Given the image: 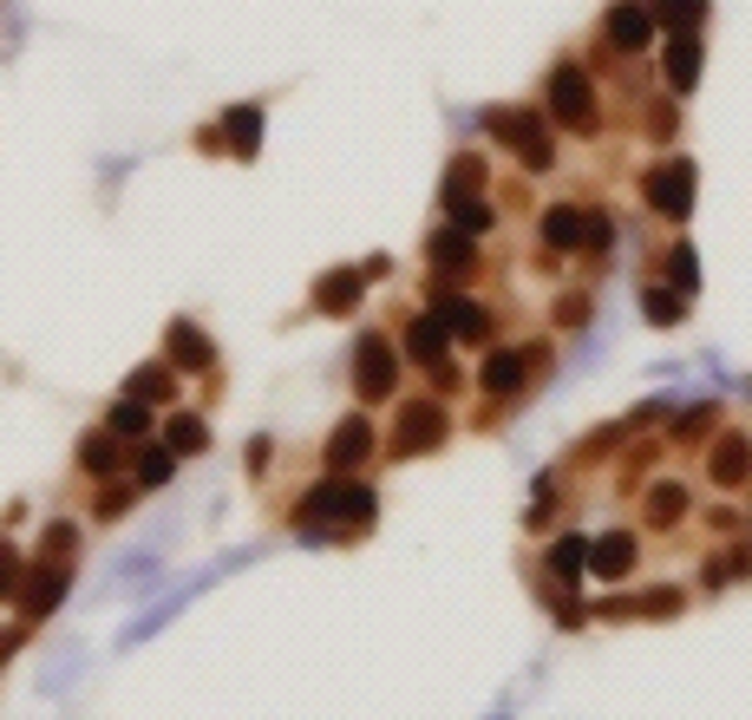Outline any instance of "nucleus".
Here are the masks:
<instances>
[{
  "label": "nucleus",
  "mask_w": 752,
  "mask_h": 720,
  "mask_svg": "<svg viewBox=\"0 0 752 720\" xmlns=\"http://www.w3.org/2000/svg\"><path fill=\"white\" fill-rule=\"evenodd\" d=\"M373 517V492L360 485V479H328V485H315L308 498L295 504V524H328V531H360Z\"/></svg>",
  "instance_id": "nucleus-1"
},
{
  "label": "nucleus",
  "mask_w": 752,
  "mask_h": 720,
  "mask_svg": "<svg viewBox=\"0 0 752 720\" xmlns=\"http://www.w3.org/2000/svg\"><path fill=\"white\" fill-rule=\"evenodd\" d=\"M549 119L563 132H596V85L583 66H556L549 72Z\"/></svg>",
  "instance_id": "nucleus-2"
},
{
  "label": "nucleus",
  "mask_w": 752,
  "mask_h": 720,
  "mask_svg": "<svg viewBox=\"0 0 752 720\" xmlns=\"http://www.w3.org/2000/svg\"><path fill=\"white\" fill-rule=\"evenodd\" d=\"M484 125L511 144L530 171H549V157H556V151H549V132H544V119H537V112H524V105H497V112H484Z\"/></svg>",
  "instance_id": "nucleus-3"
},
{
  "label": "nucleus",
  "mask_w": 752,
  "mask_h": 720,
  "mask_svg": "<svg viewBox=\"0 0 752 720\" xmlns=\"http://www.w3.org/2000/svg\"><path fill=\"white\" fill-rule=\"evenodd\" d=\"M641 197H648V210H661L668 223L693 216V164H687V157H668V164H655V171L641 177Z\"/></svg>",
  "instance_id": "nucleus-4"
},
{
  "label": "nucleus",
  "mask_w": 752,
  "mask_h": 720,
  "mask_svg": "<svg viewBox=\"0 0 752 720\" xmlns=\"http://www.w3.org/2000/svg\"><path fill=\"white\" fill-rule=\"evenodd\" d=\"M393 380H400L393 348H387L380 335H360V348H353V393H360V400H387Z\"/></svg>",
  "instance_id": "nucleus-5"
},
{
  "label": "nucleus",
  "mask_w": 752,
  "mask_h": 720,
  "mask_svg": "<svg viewBox=\"0 0 752 720\" xmlns=\"http://www.w3.org/2000/svg\"><path fill=\"white\" fill-rule=\"evenodd\" d=\"M439 439H445V413H439L432 400H406L400 420H393V452H400V459H419V452H432Z\"/></svg>",
  "instance_id": "nucleus-6"
},
{
  "label": "nucleus",
  "mask_w": 752,
  "mask_h": 720,
  "mask_svg": "<svg viewBox=\"0 0 752 720\" xmlns=\"http://www.w3.org/2000/svg\"><path fill=\"white\" fill-rule=\"evenodd\" d=\"M445 348H452V328L425 308V315H412V328H406V354L425 367V373H439V380H452V367H445Z\"/></svg>",
  "instance_id": "nucleus-7"
},
{
  "label": "nucleus",
  "mask_w": 752,
  "mask_h": 720,
  "mask_svg": "<svg viewBox=\"0 0 752 720\" xmlns=\"http://www.w3.org/2000/svg\"><path fill=\"white\" fill-rule=\"evenodd\" d=\"M530 360H537V354H524V348H497V354H484L478 387H484V393H497V400H517L524 380H530Z\"/></svg>",
  "instance_id": "nucleus-8"
},
{
  "label": "nucleus",
  "mask_w": 752,
  "mask_h": 720,
  "mask_svg": "<svg viewBox=\"0 0 752 720\" xmlns=\"http://www.w3.org/2000/svg\"><path fill=\"white\" fill-rule=\"evenodd\" d=\"M472 243H478V236H465L459 223H452V229H432V236H425V263H432L439 276H472V263H478Z\"/></svg>",
  "instance_id": "nucleus-9"
},
{
  "label": "nucleus",
  "mask_w": 752,
  "mask_h": 720,
  "mask_svg": "<svg viewBox=\"0 0 752 720\" xmlns=\"http://www.w3.org/2000/svg\"><path fill=\"white\" fill-rule=\"evenodd\" d=\"M648 40H655L648 0H616V7H609V47H616V53H641Z\"/></svg>",
  "instance_id": "nucleus-10"
},
{
  "label": "nucleus",
  "mask_w": 752,
  "mask_h": 720,
  "mask_svg": "<svg viewBox=\"0 0 752 720\" xmlns=\"http://www.w3.org/2000/svg\"><path fill=\"white\" fill-rule=\"evenodd\" d=\"M432 315L452 328V341H484L491 335V308L465 301V295H432Z\"/></svg>",
  "instance_id": "nucleus-11"
},
{
  "label": "nucleus",
  "mask_w": 752,
  "mask_h": 720,
  "mask_svg": "<svg viewBox=\"0 0 752 720\" xmlns=\"http://www.w3.org/2000/svg\"><path fill=\"white\" fill-rule=\"evenodd\" d=\"M164 360H171L177 373H204V367H216V348L204 341V328L171 321V335H164Z\"/></svg>",
  "instance_id": "nucleus-12"
},
{
  "label": "nucleus",
  "mask_w": 752,
  "mask_h": 720,
  "mask_svg": "<svg viewBox=\"0 0 752 720\" xmlns=\"http://www.w3.org/2000/svg\"><path fill=\"white\" fill-rule=\"evenodd\" d=\"M537 236H544L549 249H589V210H576V204H549L544 223H537Z\"/></svg>",
  "instance_id": "nucleus-13"
},
{
  "label": "nucleus",
  "mask_w": 752,
  "mask_h": 720,
  "mask_svg": "<svg viewBox=\"0 0 752 720\" xmlns=\"http://www.w3.org/2000/svg\"><path fill=\"white\" fill-rule=\"evenodd\" d=\"M367 452H373V426L353 413V420H341L334 439H328V472H353V465H367Z\"/></svg>",
  "instance_id": "nucleus-14"
},
{
  "label": "nucleus",
  "mask_w": 752,
  "mask_h": 720,
  "mask_svg": "<svg viewBox=\"0 0 752 720\" xmlns=\"http://www.w3.org/2000/svg\"><path fill=\"white\" fill-rule=\"evenodd\" d=\"M707 472H713V485H746V472H752V439L746 432H720Z\"/></svg>",
  "instance_id": "nucleus-15"
},
{
  "label": "nucleus",
  "mask_w": 752,
  "mask_h": 720,
  "mask_svg": "<svg viewBox=\"0 0 752 720\" xmlns=\"http://www.w3.org/2000/svg\"><path fill=\"white\" fill-rule=\"evenodd\" d=\"M628 570H635V537H628V531H609V537L589 544V576L616 583V576H628Z\"/></svg>",
  "instance_id": "nucleus-16"
},
{
  "label": "nucleus",
  "mask_w": 752,
  "mask_h": 720,
  "mask_svg": "<svg viewBox=\"0 0 752 720\" xmlns=\"http://www.w3.org/2000/svg\"><path fill=\"white\" fill-rule=\"evenodd\" d=\"M360 295H367V282H360L353 269H334V276H321V288H315V308H321V315H353Z\"/></svg>",
  "instance_id": "nucleus-17"
},
{
  "label": "nucleus",
  "mask_w": 752,
  "mask_h": 720,
  "mask_svg": "<svg viewBox=\"0 0 752 720\" xmlns=\"http://www.w3.org/2000/svg\"><path fill=\"white\" fill-rule=\"evenodd\" d=\"M66 570H72V564H53V557H47L40 570L27 576V609H33V616L60 609V596H66Z\"/></svg>",
  "instance_id": "nucleus-18"
},
{
  "label": "nucleus",
  "mask_w": 752,
  "mask_h": 720,
  "mask_svg": "<svg viewBox=\"0 0 752 720\" xmlns=\"http://www.w3.org/2000/svg\"><path fill=\"white\" fill-rule=\"evenodd\" d=\"M693 85H700V40L674 33V47H668V92H693Z\"/></svg>",
  "instance_id": "nucleus-19"
},
{
  "label": "nucleus",
  "mask_w": 752,
  "mask_h": 720,
  "mask_svg": "<svg viewBox=\"0 0 752 720\" xmlns=\"http://www.w3.org/2000/svg\"><path fill=\"white\" fill-rule=\"evenodd\" d=\"M125 387H132V400H144V407H151V400H171V393H177V367H171V360H151V367H137Z\"/></svg>",
  "instance_id": "nucleus-20"
},
{
  "label": "nucleus",
  "mask_w": 752,
  "mask_h": 720,
  "mask_svg": "<svg viewBox=\"0 0 752 720\" xmlns=\"http://www.w3.org/2000/svg\"><path fill=\"white\" fill-rule=\"evenodd\" d=\"M223 138H229L236 157H256V144H262V112H256V105H236V112L223 119Z\"/></svg>",
  "instance_id": "nucleus-21"
},
{
  "label": "nucleus",
  "mask_w": 752,
  "mask_h": 720,
  "mask_svg": "<svg viewBox=\"0 0 752 720\" xmlns=\"http://www.w3.org/2000/svg\"><path fill=\"white\" fill-rule=\"evenodd\" d=\"M641 517H648L655 531H674V524L687 517V492H681V485H655L648 504H641Z\"/></svg>",
  "instance_id": "nucleus-22"
},
{
  "label": "nucleus",
  "mask_w": 752,
  "mask_h": 720,
  "mask_svg": "<svg viewBox=\"0 0 752 720\" xmlns=\"http://www.w3.org/2000/svg\"><path fill=\"white\" fill-rule=\"evenodd\" d=\"M549 570L563 576V583L589 576V544H583V537H556V544H549Z\"/></svg>",
  "instance_id": "nucleus-23"
},
{
  "label": "nucleus",
  "mask_w": 752,
  "mask_h": 720,
  "mask_svg": "<svg viewBox=\"0 0 752 720\" xmlns=\"http://www.w3.org/2000/svg\"><path fill=\"white\" fill-rule=\"evenodd\" d=\"M648 13H655V27L693 33V27H700V13H707V0H648Z\"/></svg>",
  "instance_id": "nucleus-24"
},
{
  "label": "nucleus",
  "mask_w": 752,
  "mask_h": 720,
  "mask_svg": "<svg viewBox=\"0 0 752 720\" xmlns=\"http://www.w3.org/2000/svg\"><path fill=\"white\" fill-rule=\"evenodd\" d=\"M641 315H648V321H661V328H674V321L687 315L681 288H674V282H668V288H641Z\"/></svg>",
  "instance_id": "nucleus-25"
},
{
  "label": "nucleus",
  "mask_w": 752,
  "mask_h": 720,
  "mask_svg": "<svg viewBox=\"0 0 752 720\" xmlns=\"http://www.w3.org/2000/svg\"><path fill=\"white\" fill-rule=\"evenodd\" d=\"M484 157L478 151H465V157H452V177H445V197H472V191H484Z\"/></svg>",
  "instance_id": "nucleus-26"
},
{
  "label": "nucleus",
  "mask_w": 752,
  "mask_h": 720,
  "mask_svg": "<svg viewBox=\"0 0 752 720\" xmlns=\"http://www.w3.org/2000/svg\"><path fill=\"white\" fill-rule=\"evenodd\" d=\"M445 204H452V223H459L465 236H491L497 216H491V204H484L478 191H472V197H445Z\"/></svg>",
  "instance_id": "nucleus-27"
},
{
  "label": "nucleus",
  "mask_w": 752,
  "mask_h": 720,
  "mask_svg": "<svg viewBox=\"0 0 752 720\" xmlns=\"http://www.w3.org/2000/svg\"><path fill=\"white\" fill-rule=\"evenodd\" d=\"M164 445H171V452L184 459V452H204V445H209V432H204V420H197V413H177V420L164 426Z\"/></svg>",
  "instance_id": "nucleus-28"
},
{
  "label": "nucleus",
  "mask_w": 752,
  "mask_h": 720,
  "mask_svg": "<svg viewBox=\"0 0 752 720\" xmlns=\"http://www.w3.org/2000/svg\"><path fill=\"white\" fill-rule=\"evenodd\" d=\"M79 465H85L92 479H105V472L119 465V439H112V432H92V439L79 445Z\"/></svg>",
  "instance_id": "nucleus-29"
},
{
  "label": "nucleus",
  "mask_w": 752,
  "mask_h": 720,
  "mask_svg": "<svg viewBox=\"0 0 752 720\" xmlns=\"http://www.w3.org/2000/svg\"><path fill=\"white\" fill-rule=\"evenodd\" d=\"M112 432H132V439H144V432H151V407H144V400H132V393H125V400H119V407H112Z\"/></svg>",
  "instance_id": "nucleus-30"
},
{
  "label": "nucleus",
  "mask_w": 752,
  "mask_h": 720,
  "mask_svg": "<svg viewBox=\"0 0 752 720\" xmlns=\"http://www.w3.org/2000/svg\"><path fill=\"white\" fill-rule=\"evenodd\" d=\"M171 472H177V452H171V445H151V452H144V465H137V485L151 492V485H164Z\"/></svg>",
  "instance_id": "nucleus-31"
},
{
  "label": "nucleus",
  "mask_w": 752,
  "mask_h": 720,
  "mask_svg": "<svg viewBox=\"0 0 752 720\" xmlns=\"http://www.w3.org/2000/svg\"><path fill=\"white\" fill-rule=\"evenodd\" d=\"M668 282L681 288V295H693V288H700V263H693V249H687V243H674V256H668Z\"/></svg>",
  "instance_id": "nucleus-32"
},
{
  "label": "nucleus",
  "mask_w": 752,
  "mask_h": 720,
  "mask_svg": "<svg viewBox=\"0 0 752 720\" xmlns=\"http://www.w3.org/2000/svg\"><path fill=\"white\" fill-rule=\"evenodd\" d=\"M72 544H79L72 524H53V531H47V557H53V564H72Z\"/></svg>",
  "instance_id": "nucleus-33"
},
{
  "label": "nucleus",
  "mask_w": 752,
  "mask_h": 720,
  "mask_svg": "<svg viewBox=\"0 0 752 720\" xmlns=\"http://www.w3.org/2000/svg\"><path fill=\"white\" fill-rule=\"evenodd\" d=\"M556 321H563V328L589 321V295H583V288H576V295H563V301H556Z\"/></svg>",
  "instance_id": "nucleus-34"
},
{
  "label": "nucleus",
  "mask_w": 752,
  "mask_h": 720,
  "mask_svg": "<svg viewBox=\"0 0 752 720\" xmlns=\"http://www.w3.org/2000/svg\"><path fill=\"white\" fill-rule=\"evenodd\" d=\"M641 616H674L681 609V589H648V603H635Z\"/></svg>",
  "instance_id": "nucleus-35"
},
{
  "label": "nucleus",
  "mask_w": 752,
  "mask_h": 720,
  "mask_svg": "<svg viewBox=\"0 0 752 720\" xmlns=\"http://www.w3.org/2000/svg\"><path fill=\"white\" fill-rule=\"evenodd\" d=\"M13 576H20V564H13V544H0V603L13 596Z\"/></svg>",
  "instance_id": "nucleus-36"
},
{
  "label": "nucleus",
  "mask_w": 752,
  "mask_h": 720,
  "mask_svg": "<svg viewBox=\"0 0 752 720\" xmlns=\"http://www.w3.org/2000/svg\"><path fill=\"white\" fill-rule=\"evenodd\" d=\"M648 132H655V138H674V112H668V105H655V119H648Z\"/></svg>",
  "instance_id": "nucleus-37"
},
{
  "label": "nucleus",
  "mask_w": 752,
  "mask_h": 720,
  "mask_svg": "<svg viewBox=\"0 0 752 720\" xmlns=\"http://www.w3.org/2000/svg\"><path fill=\"white\" fill-rule=\"evenodd\" d=\"M125 504H132V492H105V498H99V511H105V517H119Z\"/></svg>",
  "instance_id": "nucleus-38"
}]
</instances>
